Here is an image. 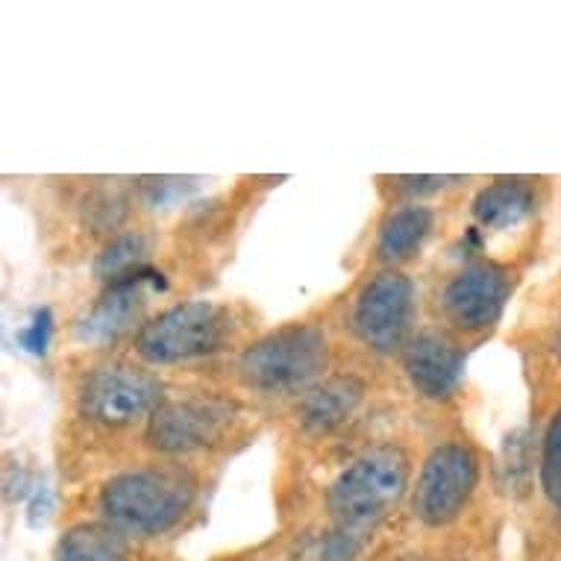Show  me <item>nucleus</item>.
<instances>
[{
  "mask_svg": "<svg viewBox=\"0 0 561 561\" xmlns=\"http://www.w3.org/2000/svg\"><path fill=\"white\" fill-rule=\"evenodd\" d=\"M433 232V213L426 206H403L388 215L382 227H379V259L386 262H403V259L414 256L426 236Z\"/></svg>",
  "mask_w": 561,
  "mask_h": 561,
  "instance_id": "nucleus-14",
  "label": "nucleus"
},
{
  "mask_svg": "<svg viewBox=\"0 0 561 561\" xmlns=\"http://www.w3.org/2000/svg\"><path fill=\"white\" fill-rule=\"evenodd\" d=\"M512 291L508 271L497 262H477L453 276L442 295L444 314L459 330L479 332L494 327Z\"/></svg>",
  "mask_w": 561,
  "mask_h": 561,
  "instance_id": "nucleus-9",
  "label": "nucleus"
},
{
  "mask_svg": "<svg viewBox=\"0 0 561 561\" xmlns=\"http://www.w3.org/2000/svg\"><path fill=\"white\" fill-rule=\"evenodd\" d=\"M362 547H365V535L347 533V529H332L323 541L321 559L323 561H356L359 559Z\"/></svg>",
  "mask_w": 561,
  "mask_h": 561,
  "instance_id": "nucleus-18",
  "label": "nucleus"
},
{
  "mask_svg": "<svg viewBox=\"0 0 561 561\" xmlns=\"http://www.w3.org/2000/svg\"><path fill=\"white\" fill-rule=\"evenodd\" d=\"M148 253V239L141 232H124L118 239H112L106 248L101 250V256L94 262V274L101 279H121V276L133 274L141 265V259Z\"/></svg>",
  "mask_w": 561,
  "mask_h": 561,
  "instance_id": "nucleus-16",
  "label": "nucleus"
},
{
  "mask_svg": "<svg viewBox=\"0 0 561 561\" xmlns=\"http://www.w3.org/2000/svg\"><path fill=\"white\" fill-rule=\"evenodd\" d=\"M409 488V459L394 444H382L362 453L359 459L341 470L327 494L330 515L339 529L365 535L386 520Z\"/></svg>",
  "mask_w": 561,
  "mask_h": 561,
  "instance_id": "nucleus-2",
  "label": "nucleus"
},
{
  "mask_svg": "<svg viewBox=\"0 0 561 561\" xmlns=\"http://www.w3.org/2000/svg\"><path fill=\"white\" fill-rule=\"evenodd\" d=\"M414 286L400 271H382L362 288L353 306V327L377 353H394L412 330Z\"/></svg>",
  "mask_w": 561,
  "mask_h": 561,
  "instance_id": "nucleus-8",
  "label": "nucleus"
},
{
  "mask_svg": "<svg viewBox=\"0 0 561 561\" xmlns=\"http://www.w3.org/2000/svg\"><path fill=\"white\" fill-rule=\"evenodd\" d=\"M479 482L477 453L468 444L435 447L414 488V515L426 526H447L461 515Z\"/></svg>",
  "mask_w": 561,
  "mask_h": 561,
  "instance_id": "nucleus-6",
  "label": "nucleus"
},
{
  "mask_svg": "<svg viewBox=\"0 0 561 561\" xmlns=\"http://www.w3.org/2000/svg\"><path fill=\"white\" fill-rule=\"evenodd\" d=\"M365 400V382L353 374H339L309 388L300 400V424L306 433L327 435L347 424Z\"/></svg>",
  "mask_w": 561,
  "mask_h": 561,
  "instance_id": "nucleus-12",
  "label": "nucleus"
},
{
  "mask_svg": "<svg viewBox=\"0 0 561 561\" xmlns=\"http://www.w3.org/2000/svg\"><path fill=\"white\" fill-rule=\"evenodd\" d=\"M148 286L165 288L162 274L150 271V267H138L133 274L110 283L106 295L98 300V306L77 327V339L89 341V344H103V341L118 339L121 332L129 330L138 321V314L145 309Z\"/></svg>",
  "mask_w": 561,
  "mask_h": 561,
  "instance_id": "nucleus-10",
  "label": "nucleus"
},
{
  "mask_svg": "<svg viewBox=\"0 0 561 561\" xmlns=\"http://www.w3.org/2000/svg\"><path fill=\"white\" fill-rule=\"evenodd\" d=\"M50 332H54V314L50 309H38L33 321L19 332V344L33 356H45L47 344H50Z\"/></svg>",
  "mask_w": 561,
  "mask_h": 561,
  "instance_id": "nucleus-19",
  "label": "nucleus"
},
{
  "mask_svg": "<svg viewBox=\"0 0 561 561\" xmlns=\"http://www.w3.org/2000/svg\"><path fill=\"white\" fill-rule=\"evenodd\" d=\"M330 341L314 323H291L253 341L239 359V374L262 394H295L321 377Z\"/></svg>",
  "mask_w": 561,
  "mask_h": 561,
  "instance_id": "nucleus-3",
  "label": "nucleus"
},
{
  "mask_svg": "<svg viewBox=\"0 0 561 561\" xmlns=\"http://www.w3.org/2000/svg\"><path fill=\"white\" fill-rule=\"evenodd\" d=\"M535 213V188L526 180H494L473 201V218L488 230H508Z\"/></svg>",
  "mask_w": 561,
  "mask_h": 561,
  "instance_id": "nucleus-13",
  "label": "nucleus"
},
{
  "mask_svg": "<svg viewBox=\"0 0 561 561\" xmlns=\"http://www.w3.org/2000/svg\"><path fill=\"white\" fill-rule=\"evenodd\" d=\"M236 421V405L221 397H168L148 421V444L176 456L213 447Z\"/></svg>",
  "mask_w": 561,
  "mask_h": 561,
  "instance_id": "nucleus-5",
  "label": "nucleus"
},
{
  "mask_svg": "<svg viewBox=\"0 0 561 561\" xmlns=\"http://www.w3.org/2000/svg\"><path fill=\"white\" fill-rule=\"evenodd\" d=\"M162 403V388L145 370L129 365H103L80 386V412L101 426H129L153 414Z\"/></svg>",
  "mask_w": 561,
  "mask_h": 561,
  "instance_id": "nucleus-7",
  "label": "nucleus"
},
{
  "mask_svg": "<svg viewBox=\"0 0 561 561\" xmlns=\"http://www.w3.org/2000/svg\"><path fill=\"white\" fill-rule=\"evenodd\" d=\"M403 365L417 394H424L426 400H447L459 386L465 356L450 335L424 330L405 344Z\"/></svg>",
  "mask_w": 561,
  "mask_h": 561,
  "instance_id": "nucleus-11",
  "label": "nucleus"
},
{
  "mask_svg": "<svg viewBox=\"0 0 561 561\" xmlns=\"http://www.w3.org/2000/svg\"><path fill=\"white\" fill-rule=\"evenodd\" d=\"M403 192H412V194H435L447 188L450 183H456V176H400L397 180Z\"/></svg>",
  "mask_w": 561,
  "mask_h": 561,
  "instance_id": "nucleus-20",
  "label": "nucleus"
},
{
  "mask_svg": "<svg viewBox=\"0 0 561 561\" xmlns=\"http://www.w3.org/2000/svg\"><path fill=\"white\" fill-rule=\"evenodd\" d=\"M230 309L192 300L157 314L136 335V353L150 365H174L209 356L230 339Z\"/></svg>",
  "mask_w": 561,
  "mask_h": 561,
  "instance_id": "nucleus-4",
  "label": "nucleus"
},
{
  "mask_svg": "<svg viewBox=\"0 0 561 561\" xmlns=\"http://www.w3.org/2000/svg\"><path fill=\"white\" fill-rule=\"evenodd\" d=\"M556 353H559V356H561V330L556 332Z\"/></svg>",
  "mask_w": 561,
  "mask_h": 561,
  "instance_id": "nucleus-21",
  "label": "nucleus"
},
{
  "mask_svg": "<svg viewBox=\"0 0 561 561\" xmlns=\"http://www.w3.org/2000/svg\"><path fill=\"white\" fill-rule=\"evenodd\" d=\"M197 485L185 470L136 468L112 477L101 491V512L112 529L127 535H162L194 506Z\"/></svg>",
  "mask_w": 561,
  "mask_h": 561,
  "instance_id": "nucleus-1",
  "label": "nucleus"
},
{
  "mask_svg": "<svg viewBox=\"0 0 561 561\" xmlns=\"http://www.w3.org/2000/svg\"><path fill=\"white\" fill-rule=\"evenodd\" d=\"M127 541L118 529L103 524H80L56 547V561H127Z\"/></svg>",
  "mask_w": 561,
  "mask_h": 561,
  "instance_id": "nucleus-15",
  "label": "nucleus"
},
{
  "mask_svg": "<svg viewBox=\"0 0 561 561\" xmlns=\"http://www.w3.org/2000/svg\"><path fill=\"white\" fill-rule=\"evenodd\" d=\"M541 485L547 497L561 508V412L556 414L543 435L541 453Z\"/></svg>",
  "mask_w": 561,
  "mask_h": 561,
  "instance_id": "nucleus-17",
  "label": "nucleus"
}]
</instances>
